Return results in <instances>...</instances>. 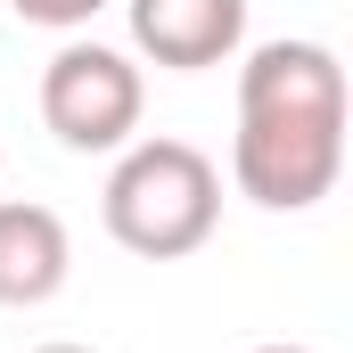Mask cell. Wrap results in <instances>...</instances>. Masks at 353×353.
<instances>
[{
	"label": "cell",
	"mask_w": 353,
	"mask_h": 353,
	"mask_svg": "<svg viewBox=\"0 0 353 353\" xmlns=\"http://www.w3.org/2000/svg\"><path fill=\"white\" fill-rule=\"evenodd\" d=\"M107 239L140 263H181L222 222V173L197 140H132L107 173Z\"/></svg>",
	"instance_id": "1"
},
{
	"label": "cell",
	"mask_w": 353,
	"mask_h": 353,
	"mask_svg": "<svg viewBox=\"0 0 353 353\" xmlns=\"http://www.w3.org/2000/svg\"><path fill=\"white\" fill-rule=\"evenodd\" d=\"M345 173V115H239L230 181L263 214H304Z\"/></svg>",
	"instance_id": "2"
},
{
	"label": "cell",
	"mask_w": 353,
	"mask_h": 353,
	"mask_svg": "<svg viewBox=\"0 0 353 353\" xmlns=\"http://www.w3.org/2000/svg\"><path fill=\"white\" fill-rule=\"evenodd\" d=\"M140 107H148L140 66H132L123 50H107V41H66V50L41 66V123H50L74 157L132 148Z\"/></svg>",
	"instance_id": "3"
},
{
	"label": "cell",
	"mask_w": 353,
	"mask_h": 353,
	"mask_svg": "<svg viewBox=\"0 0 353 353\" xmlns=\"http://www.w3.org/2000/svg\"><path fill=\"white\" fill-rule=\"evenodd\" d=\"M239 41H247V0H132V50L173 74L239 58Z\"/></svg>",
	"instance_id": "4"
},
{
	"label": "cell",
	"mask_w": 353,
	"mask_h": 353,
	"mask_svg": "<svg viewBox=\"0 0 353 353\" xmlns=\"http://www.w3.org/2000/svg\"><path fill=\"white\" fill-rule=\"evenodd\" d=\"M239 115H345V66L329 41H263L239 66Z\"/></svg>",
	"instance_id": "5"
},
{
	"label": "cell",
	"mask_w": 353,
	"mask_h": 353,
	"mask_svg": "<svg viewBox=\"0 0 353 353\" xmlns=\"http://www.w3.org/2000/svg\"><path fill=\"white\" fill-rule=\"evenodd\" d=\"M66 271H74L66 222L50 205H33V197H0V304L33 312V304H50L66 288Z\"/></svg>",
	"instance_id": "6"
},
{
	"label": "cell",
	"mask_w": 353,
	"mask_h": 353,
	"mask_svg": "<svg viewBox=\"0 0 353 353\" xmlns=\"http://www.w3.org/2000/svg\"><path fill=\"white\" fill-rule=\"evenodd\" d=\"M25 25H50V33H74V25H90L107 0H8Z\"/></svg>",
	"instance_id": "7"
},
{
	"label": "cell",
	"mask_w": 353,
	"mask_h": 353,
	"mask_svg": "<svg viewBox=\"0 0 353 353\" xmlns=\"http://www.w3.org/2000/svg\"><path fill=\"white\" fill-rule=\"evenodd\" d=\"M33 353H90V345H66V337H58V345H33Z\"/></svg>",
	"instance_id": "8"
},
{
	"label": "cell",
	"mask_w": 353,
	"mask_h": 353,
	"mask_svg": "<svg viewBox=\"0 0 353 353\" xmlns=\"http://www.w3.org/2000/svg\"><path fill=\"white\" fill-rule=\"evenodd\" d=\"M255 353H312V345H255Z\"/></svg>",
	"instance_id": "9"
}]
</instances>
